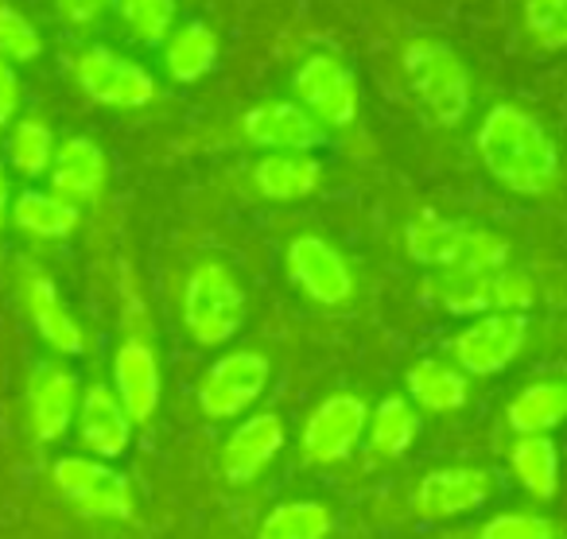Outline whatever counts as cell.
I'll list each match as a JSON object with an SVG mask.
<instances>
[{"label": "cell", "instance_id": "cell-2", "mask_svg": "<svg viewBox=\"0 0 567 539\" xmlns=\"http://www.w3.org/2000/svg\"><path fill=\"white\" fill-rule=\"evenodd\" d=\"M401 63L420 110L443 128L463 125V117L471 113V71L458 51L443 40H412Z\"/></svg>", "mask_w": 567, "mask_h": 539}, {"label": "cell", "instance_id": "cell-12", "mask_svg": "<svg viewBox=\"0 0 567 539\" xmlns=\"http://www.w3.org/2000/svg\"><path fill=\"white\" fill-rule=\"evenodd\" d=\"M20 296H24L28 319H32L35 334H40L51 350L63 353V357L86 353V330L66 311L63 296H59V288L51 283V276L43 272L40 265H32V260L20 265Z\"/></svg>", "mask_w": 567, "mask_h": 539}, {"label": "cell", "instance_id": "cell-32", "mask_svg": "<svg viewBox=\"0 0 567 539\" xmlns=\"http://www.w3.org/2000/svg\"><path fill=\"white\" fill-rule=\"evenodd\" d=\"M43 51V35L35 24L12 4H0V59L9 63H32Z\"/></svg>", "mask_w": 567, "mask_h": 539}, {"label": "cell", "instance_id": "cell-3", "mask_svg": "<svg viewBox=\"0 0 567 539\" xmlns=\"http://www.w3.org/2000/svg\"><path fill=\"white\" fill-rule=\"evenodd\" d=\"M183 322L198 345H226L245 326V291L226 265L203 260L183 288Z\"/></svg>", "mask_w": 567, "mask_h": 539}, {"label": "cell", "instance_id": "cell-17", "mask_svg": "<svg viewBox=\"0 0 567 539\" xmlns=\"http://www.w3.org/2000/svg\"><path fill=\"white\" fill-rule=\"evenodd\" d=\"M79 438L94 458H121L133 443V415L125 412V404L117 400V392L105 384H90L82 388L79 404Z\"/></svg>", "mask_w": 567, "mask_h": 539}, {"label": "cell", "instance_id": "cell-23", "mask_svg": "<svg viewBox=\"0 0 567 539\" xmlns=\"http://www.w3.org/2000/svg\"><path fill=\"white\" fill-rule=\"evenodd\" d=\"M567 419V388L556 381L525 384L505 407V423L517 435H548Z\"/></svg>", "mask_w": 567, "mask_h": 539}, {"label": "cell", "instance_id": "cell-37", "mask_svg": "<svg viewBox=\"0 0 567 539\" xmlns=\"http://www.w3.org/2000/svg\"><path fill=\"white\" fill-rule=\"evenodd\" d=\"M9 214H12V183H9V172L0 167V229H4Z\"/></svg>", "mask_w": 567, "mask_h": 539}, {"label": "cell", "instance_id": "cell-31", "mask_svg": "<svg viewBox=\"0 0 567 539\" xmlns=\"http://www.w3.org/2000/svg\"><path fill=\"white\" fill-rule=\"evenodd\" d=\"M525 32L536 48L567 51V0H525Z\"/></svg>", "mask_w": 567, "mask_h": 539}, {"label": "cell", "instance_id": "cell-28", "mask_svg": "<svg viewBox=\"0 0 567 539\" xmlns=\"http://www.w3.org/2000/svg\"><path fill=\"white\" fill-rule=\"evenodd\" d=\"M55 133L43 117H24L12 125L9 136V164L24 179H40L51 172V159H55Z\"/></svg>", "mask_w": 567, "mask_h": 539}, {"label": "cell", "instance_id": "cell-22", "mask_svg": "<svg viewBox=\"0 0 567 539\" xmlns=\"http://www.w3.org/2000/svg\"><path fill=\"white\" fill-rule=\"evenodd\" d=\"M466 373L458 365H447L440 357H424L409 369V396L416 407L424 412H440V415H451L466 404Z\"/></svg>", "mask_w": 567, "mask_h": 539}, {"label": "cell", "instance_id": "cell-13", "mask_svg": "<svg viewBox=\"0 0 567 539\" xmlns=\"http://www.w3.org/2000/svg\"><path fill=\"white\" fill-rule=\"evenodd\" d=\"M241 136L265 152H311L323 144V125L300 102H260L241 117Z\"/></svg>", "mask_w": 567, "mask_h": 539}, {"label": "cell", "instance_id": "cell-4", "mask_svg": "<svg viewBox=\"0 0 567 539\" xmlns=\"http://www.w3.org/2000/svg\"><path fill=\"white\" fill-rule=\"evenodd\" d=\"M59 497L86 520H128L133 516V485L125 474L105 466V458L66 454L51 466Z\"/></svg>", "mask_w": 567, "mask_h": 539}, {"label": "cell", "instance_id": "cell-27", "mask_svg": "<svg viewBox=\"0 0 567 539\" xmlns=\"http://www.w3.org/2000/svg\"><path fill=\"white\" fill-rule=\"evenodd\" d=\"M416 435H420V415L404 396H385L378 404V412H370L365 438H370L373 450L385 454V458L409 454V446L416 443Z\"/></svg>", "mask_w": 567, "mask_h": 539}, {"label": "cell", "instance_id": "cell-14", "mask_svg": "<svg viewBox=\"0 0 567 539\" xmlns=\"http://www.w3.org/2000/svg\"><path fill=\"white\" fill-rule=\"evenodd\" d=\"M113 392L133 415V423H148L164 396V376H159V357L144 338L128 334L113 353Z\"/></svg>", "mask_w": 567, "mask_h": 539}, {"label": "cell", "instance_id": "cell-29", "mask_svg": "<svg viewBox=\"0 0 567 539\" xmlns=\"http://www.w3.org/2000/svg\"><path fill=\"white\" fill-rule=\"evenodd\" d=\"M113 4L128 35L144 48H164V40L175 32V12H179L175 0H113Z\"/></svg>", "mask_w": 567, "mask_h": 539}, {"label": "cell", "instance_id": "cell-15", "mask_svg": "<svg viewBox=\"0 0 567 539\" xmlns=\"http://www.w3.org/2000/svg\"><path fill=\"white\" fill-rule=\"evenodd\" d=\"M489 489H494V481H489L486 469H474V466L432 469L416 485L412 505H416V512L424 520H455V516H466L486 505Z\"/></svg>", "mask_w": 567, "mask_h": 539}, {"label": "cell", "instance_id": "cell-6", "mask_svg": "<svg viewBox=\"0 0 567 539\" xmlns=\"http://www.w3.org/2000/svg\"><path fill=\"white\" fill-rule=\"evenodd\" d=\"M292 94L327 128L354 125L358 110H362V90H358L354 71L342 59L323 55V51L300 63V71L292 74Z\"/></svg>", "mask_w": 567, "mask_h": 539}, {"label": "cell", "instance_id": "cell-24", "mask_svg": "<svg viewBox=\"0 0 567 539\" xmlns=\"http://www.w3.org/2000/svg\"><path fill=\"white\" fill-rule=\"evenodd\" d=\"M12 221L24 229L28 237H43V241H63L79 229V206L59 198L55 190H24L12 203Z\"/></svg>", "mask_w": 567, "mask_h": 539}, {"label": "cell", "instance_id": "cell-26", "mask_svg": "<svg viewBox=\"0 0 567 539\" xmlns=\"http://www.w3.org/2000/svg\"><path fill=\"white\" fill-rule=\"evenodd\" d=\"M334 516L323 500H284L260 520L257 539H327Z\"/></svg>", "mask_w": 567, "mask_h": 539}, {"label": "cell", "instance_id": "cell-9", "mask_svg": "<svg viewBox=\"0 0 567 539\" xmlns=\"http://www.w3.org/2000/svg\"><path fill=\"white\" fill-rule=\"evenodd\" d=\"M528 338V319L520 311H489L478 314L466 330H458L451 353L455 365L471 376H497L513 365Z\"/></svg>", "mask_w": 567, "mask_h": 539}, {"label": "cell", "instance_id": "cell-36", "mask_svg": "<svg viewBox=\"0 0 567 539\" xmlns=\"http://www.w3.org/2000/svg\"><path fill=\"white\" fill-rule=\"evenodd\" d=\"M113 0H55V12L66 20V24L74 28H90L94 20L105 17V9H110Z\"/></svg>", "mask_w": 567, "mask_h": 539}, {"label": "cell", "instance_id": "cell-1", "mask_svg": "<svg viewBox=\"0 0 567 539\" xmlns=\"http://www.w3.org/2000/svg\"><path fill=\"white\" fill-rule=\"evenodd\" d=\"M478 156L513 195H548L559 175V148L548 128L520 105H494L478 125Z\"/></svg>", "mask_w": 567, "mask_h": 539}, {"label": "cell", "instance_id": "cell-18", "mask_svg": "<svg viewBox=\"0 0 567 539\" xmlns=\"http://www.w3.org/2000/svg\"><path fill=\"white\" fill-rule=\"evenodd\" d=\"M51 190L66 203L82 206V203H94L105 187V152L97 148V141L90 136H71L55 148V159H51Z\"/></svg>", "mask_w": 567, "mask_h": 539}, {"label": "cell", "instance_id": "cell-20", "mask_svg": "<svg viewBox=\"0 0 567 539\" xmlns=\"http://www.w3.org/2000/svg\"><path fill=\"white\" fill-rule=\"evenodd\" d=\"M252 187L268 203H303L323 187V164L308 152H268L252 167Z\"/></svg>", "mask_w": 567, "mask_h": 539}, {"label": "cell", "instance_id": "cell-19", "mask_svg": "<svg viewBox=\"0 0 567 539\" xmlns=\"http://www.w3.org/2000/svg\"><path fill=\"white\" fill-rule=\"evenodd\" d=\"M474 226H463V221L440 218L435 210H420L416 218L404 229V245H409V257L424 268H440V272H455L466 260V249H471Z\"/></svg>", "mask_w": 567, "mask_h": 539}, {"label": "cell", "instance_id": "cell-5", "mask_svg": "<svg viewBox=\"0 0 567 539\" xmlns=\"http://www.w3.org/2000/svg\"><path fill=\"white\" fill-rule=\"evenodd\" d=\"M74 82L105 110H144L156 102V79L113 48H86L74 59Z\"/></svg>", "mask_w": 567, "mask_h": 539}, {"label": "cell", "instance_id": "cell-10", "mask_svg": "<svg viewBox=\"0 0 567 539\" xmlns=\"http://www.w3.org/2000/svg\"><path fill=\"white\" fill-rule=\"evenodd\" d=\"M284 265H288L292 283L311 299V303L342 307V303H350V296H354V272H350L347 257H342L331 241H323V237H316V234L296 237V241L288 245Z\"/></svg>", "mask_w": 567, "mask_h": 539}, {"label": "cell", "instance_id": "cell-8", "mask_svg": "<svg viewBox=\"0 0 567 539\" xmlns=\"http://www.w3.org/2000/svg\"><path fill=\"white\" fill-rule=\"evenodd\" d=\"M365 427H370V407H365L362 396L354 392H334L327 396L316 412L303 423V458L311 466H334V462H347L350 454L358 450V443L365 438Z\"/></svg>", "mask_w": 567, "mask_h": 539}, {"label": "cell", "instance_id": "cell-33", "mask_svg": "<svg viewBox=\"0 0 567 539\" xmlns=\"http://www.w3.org/2000/svg\"><path fill=\"white\" fill-rule=\"evenodd\" d=\"M478 539H556V528L533 512H502L482 524Z\"/></svg>", "mask_w": 567, "mask_h": 539}, {"label": "cell", "instance_id": "cell-35", "mask_svg": "<svg viewBox=\"0 0 567 539\" xmlns=\"http://www.w3.org/2000/svg\"><path fill=\"white\" fill-rule=\"evenodd\" d=\"M24 102V86H20V74L9 59H0V128L12 125Z\"/></svg>", "mask_w": 567, "mask_h": 539}, {"label": "cell", "instance_id": "cell-34", "mask_svg": "<svg viewBox=\"0 0 567 539\" xmlns=\"http://www.w3.org/2000/svg\"><path fill=\"white\" fill-rule=\"evenodd\" d=\"M533 303H536V283L528 280V276L509 272V268H502V272L494 276V311L525 314Z\"/></svg>", "mask_w": 567, "mask_h": 539}, {"label": "cell", "instance_id": "cell-11", "mask_svg": "<svg viewBox=\"0 0 567 539\" xmlns=\"http://www.w3.org/2000/svg\"><path fill=\"white\" fill-rule=\"evenodd\" d=\"M28 427L40 443H59L82 404V384L59 361H40L28 376Z\"/></svg>", "mask_w": 567, "mask_h": 539}, {"label": "cell", "instance_id": "cell-21", "mask_svg": "<svg viewBox=\"0 0 567 539\" xmlns=\"http://www.w3.org/2000/svg\"><path fill=\"white\" fill-rule=\"evenodd\" d=\"M218 35H214L210 24H203V20H187V24H179L172 35L164 40V71L172 82H179V86H190V82L206 79V74L214 71V63H218Z\"/></svg>", "mask_w": 567, "mask_h": 539}, {"label": "cell", "instance_id": "cell-30", "mask_svg": "<svg viewBox=\"0 0 567 539\" xmlns=\"http://www.w3.org/2000/svg\"><path fill=\"white\" fill-rule=\"evenodd\" d=\"M494 276L497 272H443L435 296L451 314H486L494 311Z\"/></svg>", "mask_w": 567, "mask_h": 539}, {"label": "cell", "instance_id": "cell-25", "mask_svg": "<svg viewBox=\"0 0 567 539\" xmlns=\"http://www.w3.org/2000/svg\"><path fill=\"white\" fill-rule=\"evenodd\" d=\"M509 469L525 493L551 500L559 489V450L548 435H520L509 450Z\"/></svg>", "mask_w": 567, "mask_h": 539}, {"label": "cell", "instance_id": "cell-7", "mask_svg": "<svg viewBox=\"0 0 567 539\" xmlns=\"http://www.w3.org/2000/svg\"><path fill=\"white\" fill-rule=\"evenodd\" d=\"M268 365L265 353L257 350H229L206 369L203 384H198V407L210 419H237L245 415L268 388Z\"/></svg>", "mask_w": 567, "mask_h": 539}, {"label": "cell", "instance_id": "cell-16", "mask_svg": "<svg viewBox=\"0 0 567 539\" xmlns=\"http://www.w3.org/2000/svg\"><path fill=\"white\" fill-rule=\"evenodd\" d=\"M284 450V423L276 412H252L229 431L226 446H221V474L234 485L252 481L265 474L268 462Z\"/></svg>", "mask_w": 567, "mask_h": 539}]
</instances>
